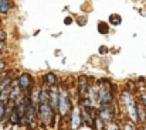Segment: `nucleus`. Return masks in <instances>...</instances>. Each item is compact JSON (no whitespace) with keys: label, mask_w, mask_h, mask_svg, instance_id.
<instances>
[{"label":"nucleus","mask_w":146,"mask_h":130,"mask_svg":"<svg viewBox=\"0 0 146 130\" xmlns=\"http://www.w3.org/2000/svg\"><path fill=\"white\" fill-rule=\"evenodd\" d=\"M44 81H46V84L48 85V86H54V85H57V75L54 74V72H47L46 75H44Z\"/></svg>","instance_id":"13"},{"label":"nucleus","mask_w":146,"mask_h":130,"mask_svg":"<svg viewBox=\"0 0 146 130\" xmlns=\"http://www.w3.org/2000/svg\"><path fill=\"white\" fill-rule=\"evenodd\" d=\"M64 24H67V26L72 24V18H71V17H67V18H64Z\"/></svg>","instance_id":"23"},{"label":"nucleus","mask_w":146,"mask_h":130,"mask_svg":"<svg viewBox=\"0 0 146 130\" xmlns=\"http://www.w3.org/2000/svg\"><path fill=\"white\" fill-rule=\"evenodd\" d=\"M13 9V3L10 0H0V14H7Z\"/></svg>","instance_id":"11"},{"label":"nucleus","mask_w":146,"mask_h":130,"mask_svg":"<svg viewBox=\"0 0 146 130\" xmlns=\"http://www.w3.org/2000/svg\"><path fill=\"white\" fill-rule=\"evenodd\" d=\"M122 130H138V127H136V123H133V122H125L123 123V127H122Z\"/></svg>","instance_id":"17"},{"label":"nucleus","mask_w":146,"mask_h":130,"mask_svg":"<svg viewBox=\"0 0 146 130\" xmlns=\"http://www.w3.org/2000/svg\"><path fill=\"white\" fill-rule=\"evenodd\" d=\"M98 106H109L113 103V92L106 88H102V85H99V93H98Z\"/></svg>","instance_id":"4"},{"label":"nucleus","mask_w":146,"mask_h":130,"mask_svg":"<svg viewBox=\"0 0 146 130\" xmlns=\"http://www.w3.org/2000/svg\"><path fill=\"white\" fill-rule=\"evenodd\" d=\"M10 84H11V79L10 78H4L3 81H0V90H3L6 88H10Z\"/></svg>","instance_id":"18"},{"label":"nucleus","mask_w":146,"mask_h":130,"mask_svg":"<svg viewBox=\"0 0 146 130\" xmlns=\"http://www.w3.org/2000/svg\"><path fill=\"white\" fill-rule=\"evenodd\" d=\"M109 30H111L109 23H106V21H99V23H98V33H99V34L106 36V34L109 33Z\"/></svg>","instance_id":"14"},{"label":"nucleus","mask_w":146,"mask_h":130,"mask_svg":"<svg viewBox=\"0 0 146 130\" xmlns=\"http://www.w3.org/2000/svg\"><path fill=\"white\" fill-rule=\"evenodd\" d=\"M98 51H99V54H102V55H104V54H106V52H108V48L102 45V47H99V49H98Z\"/></svg>","instance_id":"22"},{"label":"nucleus","mask_w":146,"mask_h":130,"mask_svg":"<svg viewBox=\"0 0 146 130\" xmlns=\"http://www.w3.org/2000/svg\"><path fill=\"white\" fill-rule=\"evenodd\" d=\"M136 116H138V122L146 123V108L142 103L136 105Z\"/></svg>","instance_id":"10"},{"label":"nucleus","mask_w":146,"mask_h":130,"mask_svg":"<svg viewBox=\"0 0 146 130\" xmlns=\"http://www.w3.org/2000/svg\"><path fill=\"white\" fill-rule=\"evenodd\" d=\"M82 126V117L80 109H72L70 113V130H78Z\"/></svg>","instance_id":"7"},{"label":"nucleus","mask_w":146,"mask_h":130,"mask_svg":"<svg viewBox=\"0 0 146 130\" xmlns=\"http://www.w3.org/2000/svg\"><path fill=\"white\" fill-rule=\"evenodd\" d=\"M105 130H122V127H121L119 122H116V120H112V122H108V123H106Z\"/></svg>","instance_id":"16"},{"label":"nucleus","mask_w":146,"mask_h":130,"mask_svg":"<svg viewBox=\"0 0 146 130\" xmlns=\"http://www.w3.org/2000/svg\"><path fill=\"white\" fill-rule=\"evenodd\" d=\"M138 130H146V129H145V125L142 123V126H139V127H138Z\"/></svg>","instance_id":"27"},{"label":"nucleus","mask_w":146,"mask_h":130,"mask_svg":"<svg viewBox=\"0 0 146 130\" xmlns=\"http://www.w3.org/2000/svg\"><path fill=\"white\" fill-rule=\"evenodd\" d=\"M143 125H145V129H146V123H143Z\"/></svg>","instance_id":"28"},{"label":"nucleus","mask_w":146,"mask_h":130,"mask_svg":"<svg viewBox=\"0 0 146 130\" xmlns=\"http://www.w3.org/2000/svg\"><path fill=\"white\" fill-rule=\"evenodd\" d=\"M50 93V106L54 112H57V106H58V100H60V88L57 85L50 86L48 89Z\"/></svg>","instance_id":"9"},{"label":"nucleus","mask_w":146,"mask_h":130,"mask_svg":"<svg viewBox=\"0 0 146 130\" xmlns=\"http://www.w3.org/2000/svg\"><path fill=\"white\" fill-rule=\"evenodd\" d=\"M37 115L40 122L47 126V127H54L55 123V115L57 112H54L50 106V102H38L37 105Z\"/></svg>","instance_id":"2"},{"label":"nucleus","mask_w":146,"mask_h":130,"mask_svg":"<svg viewBox=\"0 0 146 130\" xmlns=\"http://www.w3.org/2000/svg\"><path fill=\"white\" fill-rule=\"evenodd\" d=\"M97 115L105 123L112 122V120L116 119V113H115V109L112 108V105H109V106H99L97 110Z\"/></svg>","instance_id":"5"},{"label":"nucleus","mask_w":146,"mask_h":130,"mask_svg":"<svg viewBox=\"0 0 146 130\" xmlns=\"http://www.w3.org/2000/svg\"><path fill=\"white\" fill-rule=\"evenodd\" d=\"M121 23H122V17H121L119 14L113 13V14L109 16V24H111V26H119Z\"/></svg>","instance_id":"15"},{"label":"nucleus","mask_w":146,"mask_h":130,"mask_svg":"<svg viewBox=\"0 0 146 130\" xmlns=\"http://www.w3.org/2000/svg\"><path fill=\"white\" fill-rule=\"evenodd\" d=\"M6 38H7V34H6V31L0 27V40H4V41H6Z\"/></svg>","instance_id":"21"},{"label":"nucleus","mask_w":146,"mask_h":130,"mask_svg":"<svg viewBox=\"0 0 146 130\" xmlns=\"http://www.w3.org/2000/svg\"><path fill=\"white\" fill-rule=\"evenodd\" d=\"M119 102L123 105V108H125V110H126V113L129 116V120L136 123L138 122V116H136V105H138V102H136L133 93L126 90V89H123L121 92V95H119Z\"/></svg>","instance_id":"1"},{"label":"nucleus","mask_w":146,"mask_h":130,"mask_svg":"<svg viewBox=\"0 0 146 130\" xmlns=\"http://www.w3.org/2000/svg\"><path fill=\"white\" fill-rule=\"evenodd\" d=\"M139 99H141V103H142V105L146 108V92H142V93H141Z\"/></svg>","instance_id":"20"},{"label":"nucleus","mask_w":146,"mask_h":130,"mask_svg":"<svg viewBox=\"0 0 146 130\" xmlns=\"http://www.w3.org/2000/svg\"><path fill=\"white\" fill-rule=\"evenodd\" d=\"M6 68V62L4 61H0V71H3Z\"/></svg>","instance_id":"26"},{"label":"nucleus","mask_w":146,"mask_h":130,"mask_svg":"<svg viewBox=\"0 0 146 130\" xmlns=\"http://www.w3.org/2000/svg\"><path fill=\"white\" fill-rule=\"evenodd\" d=\"M6 48V43H4V40H0V51H3Z\"/></svg>","instance_id":"24"},{"label":"nucleus","mask_w":146,"mask_h":130,"mask_svg":"<svg viewBox=\"0 0 146 130\" xmlns=\"http://www.w3.org/2000/svg\"><path fill=\"white\" fill-rule=\"evenodd\" d=\"M17 82H19V88L24 92H30L33 88H34V78L31 74H21L19 78H17Z\"/></svg>","instance_id":"6"},{"label":"nucleus","mask_w":146,"mask_h":130,"mask_svg":"<svg viewBox=\"0 0 146 130\" xmlns=\"http://www.w3.org/2000/svg\"><path fill=\"white\" fill-rule=\"evenodd\" d=\"M72 110V105H71V99L67 90H61L60 89V100H58V106H57V113L60 117H67Z\"/></svg>","instance_id":"3"},{"label":"nucleus","mask_w":146,"mask_h":130,"mask_svg":"<svg viewBox=\"0 0 146 130\" xmlns=\"http://www.w3.org/2000/svg\"><path fill=\"white\" fill-rule=\"evenodd\" d=\"M81 17H82V16H81ZM85 21H87V18H85V17H82V18L78 21V24H80V26H84V24H85Z\"/></svg>","instance_id":"25"},{"label":"nucleus","mask_w":146,"mask_h":130,"mask_svg":"<svg viewBox=\"0 0 146 130\" xmlns=\"http://www.w3.org/2000/svg\"><path fill=\"white\" fill-rule=\"evenodd\" d=\"M77 89H78V95L80 96H85L87 95V90L90 88V78L87 75H80L78 79H77Z\"/></svg>","instance_id":"8"},{"label":"nucleus","mask_w":146,"mask_h":130,"mask_svg":"<svg viewBox=\"0 0 146 130\" xmlns=\"http://www.w3.org/2000/svg\"><path fill=\"white\" fill-rule=\"evenodd\" d=\"M4 112H6V106H4L3 103H0V122H1L3 117H4Z\"/></svg>","instance_id":"19"},{"label":"nucleus","mask_w":146,"mask_h":130,"mask_svg":"<svg viewBox=\"0 0 146 130\" xmlns=\"http://www.w3.org/2000/svg\"><path fill=\"white\" fill-rule=\"evenodd\" d=\"M0 23H1V17H0Z\"/></svg>","instance_id":"29"},{"label":"nucleus","mask_w":146,"mask_h":130,"mask_svg":"<svg viewBox=\"0 0 146 130\" xmlns=\"http://www.w3.org/2000/svg\"><path fill=\"white\" fill-rule=\"evenodd\" d=\"M105 126H106V123L97 115V116L94 117V122H92V127H91V129L92 130H105Z\"/></svg>","instance_id":"12"}]
</instances>
